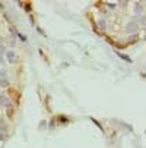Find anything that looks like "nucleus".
<instances>
[{
    "label": "nucleus",
    "instance_id": "nucleus-1",
    "mask_svg": "<svg viewBox=\"0 0 146 148\" xmlns=\"http://www.w3.org/2000/svg\"><path fill=\"white\" fill-rule=\"evenodd\" d=\"M139 29V25H137V22H129L127 25H126V31L127 34H131V35H135Z\"/></svg>",
    "mask_w": 146,
    "mask_h": 148
},
{
    "label": "nucleus",
    "instance_id": "nucleus-2",
    "mask_svg": "<svg viewBox=\"0 0 146 148\" xmlns=\"http://www.w3.org/2000/svg\"><path fill=\"white\" fill-rule=\"evenodd\" d=\"M0 106H2V107H12V104H10V100L7 98V95L0 94Z\"/></svg>",
    "mask_w": 146,
    "mask_h": 148
},
{
    "label": "nucleus",
    "instance_id": "nucleus-3",
    "mask_svg": "<svg viewBox=\"0 0 146 148\" xmlns=\"http://www.w3.org/2000/svg\"><path fill=\"white\" fill-rule=\"evenodd\" d=\"M6 59H7L9 63H15L16 62V54L13 52H6Z\"/></svg>",
    "mask_w": 146,
    "mask_h": 148
},
{
    "label": "nucleus",
    "instance_id": "nucleus-4",
    "mask_svg": "<svg viewBox=\"0 0 146 148\" xmlns=\"http://www.w3.org/2000/svg\"><path fill=\"white\" fill-rule=\"evenodd\" d=\"M9 31H10L12 34H13L15 37H18V38H21L22 41H25V40H27L25 37H23L22 34H19V31H16V28H13V27H9Z\"/></svg>",
    "mask_w": 146,
    "mask_h": 148
},
{
    "label": "nucleus",
    "instance_id": "nucleus-5",
    "mask_svg": "<svg viewBox=\"0 0 146 148\" xmlns=\"http://www.w3.org/2000/svg\"><path fill=\"white\" fill-rule=\"evenodd\" d=\"M0 87H2V88H7V87H9L7 78H2V79H0Z\"/></svg>",
    "mask_w": 146,
    "mask_h": 148
},
{
    "label": "nucleus",
    "instance_id": "nucleus-6",
    "mask_svg": "<svg viewBox=\"0 0 146 148\" xmlns=\"http://www.w3.org/2000/svg\"><path fill=\"white\" fill-rule=\"evenodd\" d=\"M117 56H118L120 59H123V60H127V62H131V59H130L129 56H126V54H123V53H118V52H117Z\"/></svg>",
    "mask_w": 146,
    "mask_h": 148
},
{
    "label": "nucleus",
    "instance_id": "nucleus-7",
    "mask_svg": "<svg viewBox=\"0 0 146 148\" xmlns=\"http://www.w3.org/2000/svg\"><path fill=\"white\" fill-rule=\"evenodd\" d=\"M137 41V34H135V35H130V38H129V44H131V43H136Z\"/></svg>",
    "mask_w": 146,
    "mask_h": 148
},
{
    "label": "nucleus",
    "instance_id": "nucleus-8",
    "mask_svg": "<svg viewBox=\"0 0 146 148\" xmlns=\"http://www.w3.org/2000/svg\"><path fill=\"white\" fill-rule=\"evenodd\" d=\"M98 27H100L102 31H105L107 27H105V21H104V19H100V21H98Z\"/></svg>",
    "mask_w": 146,
    "mask_h": 148
},
{
    "label": "nucleus",
    "instance_id": "nucleus-9",
    "mask_svg": "<svg viewBox=\"0 0 146 148\" xmlns=\"http://www.w3.org/2000/svg\"><path fill=\"white\" fill-rule=\"evenodd\" d=\"M7 43H9V46H10V47H15V43H16V41H15V38L9 37V38H7Z\"/></svg>",
    "mask_w": 146,
    "mask_h": 148
},
{
    "label": "nucleus",
    "instance_id": "nucleus-10",
    "mask_svg": "<svg viewBox=\"0 0 146 148\" xmlns=\"http://www.w3.org/2000/svg\"><path fill=\"white\" fill-rule=\"evenodd\" d=\"M135 12H136V13H140V12H142V5H140V3H136V6H135Z\"/></svg>",
    "mask_w": 146,
    "mask_h": 148
},
{
    "label": "nucleus",
    "instance_id": "nucleus-11",
    "mask_svg": "<svg viewBox=\"0 0 146 148\" xmlns=\"http://www.w3.org/2000/svg\"><path fill=\"white\" fill-rule=\"evenodd\" d=\"M2 78H7V72L5 69H0V79Z\"/></svg>",
    "mask_w": 146,
    "mask_h": 148
},
{
    "label": "nucleus",
    "instance_id": "nucleus-12",
    "mask_svg": "<svg viewBox=\"0 0 146 148\" xmlns=\"http://www.w3.org/2000/svg\"><path fill=\"white\" fill-rule=\"evenodd\" d=\"M7 116L13 117V108H12V107H7Z\"/></svg>",
    "mask_w": 146,
    "mask_h": 148
},
{
    "label": "nucleus",
    "instance_id": "nucleus-13",
    "mask_svg": "<svg viewBox=\"0 0 146 148\" xmlns=\"http://www.w3.org/2000/svg\"><path fill=\"white\" fill-rule=\"evenodd\" d=\"M45 128H47V122L45 120L40 122V129H45Z\"/></svg>",
    "mask_w": 146,
    "mask_h": 148
},
{
    "label": "nucleus",
    "instance_id": "nucleus-14",
    "mask_svg": "<svg viewBox=\"0 0 146 148\" xmlns=\"http://www.w3.org/2000/svg\"><path fill=\"white\" fill-rule=\"evenodd\" d=\"M6 135H7V133H3V132H0V141H5V139H6Z\"/></svg>",
    "mask_w": 146,
    "mask_h": 148
},
{
    "label": "nucleus",
    "instance_id": "nucleus-15",
    "mask_svg": "<svg viewBox=\"0 0 146 148\" xmlns=\"http://www.w3.org/2000/svg\"><path fill=\"white\" fill-rule=\"evenodd\" d=\"M3 53H5V47H3L2 44H0V56H2Z\"/></svg>",
    "mask_w": 146,
    "mask_h": 148
},
{
    "label": "nucleus",
    "instance_id": "nucleus-16",
    "mask_svg": "<svg viewBox=\"0 0 146 148\" xmlns=\"http://www.w3.org/2000/svg\"><path fill=\"white\" fill-rule=\"evenodd\" d=\"M2 125H5V117L0 116V126H2Z\"/></svg>",
    "mask_w": 146,
    "mask_h": 148
},
{
    "label": "nucleus",
    "instance_id": "nucleus-17",
    "mask_svg": "<svg viewBox=\"0 0 146 148\" xmlns=\"http://www.w3.org/2000/svg\"><path fill=\"white\" fill-rule=\"evenodd\" d=\"M107 5H108V7H110V9H114V7H115V5H114V3H107Z\"/></svg>",
    "mask_w": 146,
    "mask_h": 148
},
{
    "label": "nucleus",
    "instance_id": "nucleus-18",
    "mask_svg": "<svg viewBox=\"0 0 146 148\" xmlns=\"http://www.w3.org/2000/svg\"><path fill=\"white\" fill-rule=\"evenodd\" d=\"M50 129H54V119L50 122Z\"/></svg>",
    "mask_w": 146,
    "mask_h": 148
},
{
    "label": "nucleus",
    "instance_id": "nucleus-19",
    "mask_svg": "<svg viewBox=\"0 0 146 148\" xmlns=\"http://www.w3.org/2000/svg\"><path fill=\"white\" fill-rule=\"evenodd\" d=\"M0 43H2V38H0Z\"/></svg>",
    "mask_w": 146,
    "mask_h": 148
}]
</instances>
